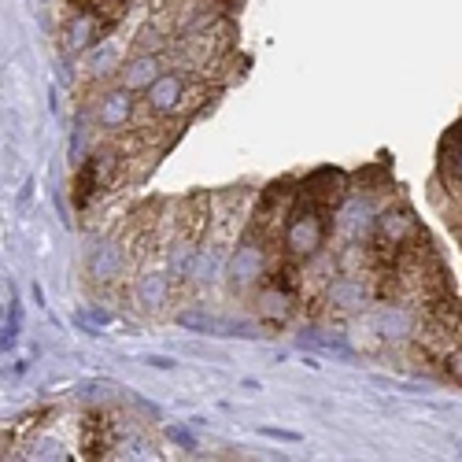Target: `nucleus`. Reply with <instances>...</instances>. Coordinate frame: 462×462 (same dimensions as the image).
I'll return each instance as SVG.
<instances>
[{"instance_id":"f257e3e1","label":"nucleus","mask_w":462,"mask_h":462,"mask_svg":"<svg viewBox=\"0 0 462 462\" xmlns=\"http://www.w3.org/2000/svg\"><path fill=\"white\" fill-rule=\"evenodd\" d=\"M326 237H329V226H326V215L315 200L300 197V204L285 215V234H282V245L292 259H315L322 248H326Z\"/></svg>"},{"instance_id":"f03ea898","label":"nucleus","mask_w":462,"mask_h":462,"mask_svg":"<svg viewBox=\"0 0 462 462\" xmlns=\"http://www.w3.org/2000/svg\"><path fill=\"white\" fill-rule=\"evenodd\" d=\"M271 271V252H266V241L259 237H245L229 248V259H226V278H229V289L234 292H245L252 285H259Z\"/></svg>"},{"instance_id":"7ed1b4c3","label":"nucleus","mask_w":462,"mask_h":462,"mask_svg":"<svg viewBox=\"0 0 462 462\" xmlns=\"http://www.w3.org/2000/svg\"><path fill=\"white\" fill-rule=\"evenodd\" d=\"M374 226H377V208L370 197H359V192H352L348 200H340L337 208V218H333V229L340 241L348 245H363L374 237Z\"/></svg>"},{"instance_id":"20e7f679","label":"nucleus","mask_w":462,"mask_h":462,"mask_svg":"<svg viewBox=\"0 0 462 462\" xmlns=\"http://www.w3.org/2000/svg\"><path fill=\"white\" fill-rule=\"evenodd\" d=\"M185 97H189V79L185 74L181 70H163L160 79L144 89V107L152 115H160V119H167V115L185 107Z\"/></svg>"},{"instance_id":"39448f33","label":"nucleus","mask_w":462,"mask_h":462,"mask_svg":"<svg viewBox=\"0 0 462 462\" xmlns=\"http://www.w3.org/2000/svg\"><path fill=\"white\" fill-rule=\"evenodd\" d=\"M418 237V222L407 208H396V211H381L377 215V226H374V237H370V248L377 252H396L403 248L407 241Z\"/></svg>"},{"instance_id":"423d86ee","label":"nucleus","mask_w":462,"mask_h":462,"mask_svg":"<svg viewBox=\"0 0 462 462\" xmlns=\"http://www.w3.org/2000/svg\"><path fill=\"white\" fill-rule=\"evenodd\" d=\"M326 307L337 315H359L370 307V285L359 274H340L326 285Z\"/></svg>"},{"instance_id":"0eeeda50","label":"nucleus","mask_w":462,"mask_h":462,"mask_svg":"<svg viewBox=\"0 0 462 462\" xmlns=\"http://www.w3.org/2000/svg\"><path fill=\"white\" fill-rule=\"evenodd\" d=\"M134 111H137V100H134V89L126 86H115L107 89L100 100H97V126L107 130V134H119L134 123Z\"/></svg>"},{"instance_id":"6e6552de","label":"nucleus","mask_w":462,"mask_h":462,"mask_svg":"<svg viewBox=\"0 0 462 462\" xmlns=\"http://www.w3.org/2000/svg\"><path fill=\"white\" fill-rule=\"evenodd\" d=\"M370 322H374V333H377L381 340H389V344H403V340H411L414 329H418V315L411 311V307H403V303H384V307H377Z\"/></svg>"},{"instance_id":"1a4fd4ad","label":"nucleus","mask_w":462,"mask_h":462,"mask_svg":"<svg viewBox=\"0 0 462 462\" xmlns=\"http://www.w3.org/2000/svg\"><path fill=\"white\" fill-rule=\"evenodd\" d=\"M163 70H167V60H163L160 52H137V56H130V60L123 63L119 86H126V89H134V93H144Z\"/></svg>"},{"instance_id":"9d476101","label":"nucleus","mask_w":462,"mask_h":462,"mask_svg":"<svg viewBox=\"0 0 462 462\" xmlns=\"http://www.w3.org/2000/svg\"><path fill=\"white\" fill-rule=\"evenodd\" d=\"M100 45V19L93 12H74L63 26V52L67 56H82Z\"/></svg>"},{"instance_id":"9b49d317","label":"nucleus","mask_w":462,"mask_h":462,"mask_svg":"<svg viewBox=\"0 0 462 462\" xmlns=\"http://www.w3.org/2000/svg\"><path fill=\"white\" fill-rule=\"evenodd\" d=\"M123 271H126V252H123V245H115V241L93 245V252H89V274H93L97 282H115Z\"/></svg>"},{"instance_id":"f8f14e48","label":"nucleus","mask_w":462,"mask_h":462,"mask_svg":"<svg viewBox=\"0 0 462 462\" xmlns=\"http://www.w3.org/2000/svg\"><path fill=\"white\" fill-rule=\"evenodd\" d=\"M171 271H144L134 285L137 292V303L144 307V311H160V307L171 300Z\"/></svg>"},{"instance_id":"ddd939ff","label":"nucleus","mask_w":462,"mask_h":462,"mask_svg":"<svg viewBox=\"0 0 462 462\" xmlns=\"http://www.w3.org/2000/svg\"><path fill=\"white\" fill-rule=\"evenodd\" d=\"M255 307H259V315L263 319H271V322H285L292 315V296L285 285H263V292L255 296Z\"/></svg>"},{"instance_id":"4468645a","label":"nucleus","mask_w":462,"mask_h":462,"mask_svg":"<svg viewBox=\"0 0 462 462\" xmlns=\"http://www.w3.org/2000/svg\"><path fill=\"white\" fill-rule=\"evenodd\" d=\"M123 45L119 42H100L93 52H89V63H86V74L89 79H107V74H119L123 70Z\"/></svg>"},{"instance_id":"2eb2a0df","label":"nucleus","mask_w":462,"mask_h":462,"mask_svg":"<svg viewBox=\"0 0 462 462\" xmlns=\"http://www.w3.org/2000/svg\"><path fill=\"white\" fill-rule=\"evenodd\" d=\"M33 455L37 458H67V448L63 444H52V440H37L33 444Z\"/></svg>"},{"instance_id":"dca6fc26","label":"nucleus","mask_w":462,"mask_h":462,"mask_svg":"<svg viewBox=\"0 0 462 462\" xmlns=\"http://www.w3.org/2000/svg\"><path fill=\"white\" fill-rule=\"evenodd\" d=\"M451 167H455V174H462V134H455V152H451Z\"/></svg>"},{"instance_id":"f3484780","label":"nucleus","mask_w":462,"mask_h":462,"mask_svg":"<svg viewBox=\"0 0 462 462\" xmlns=\"http://www.w3.org/2000/svg\"><path fill=\"white\" fill-rule=\"evenodd\" d=\"M448 366H451V374H455V377L462 381V352H455V356L448 359Z\"/></svg>"},{"instance_id":"a211bd4d","label":"nucleus","mask_w":462,"mask_h":462,"mask_svg":"<svg viewBox=\"0 0 462 462\" xmlns=\"http://www.w3.org/2000/svg\"><path fill=\"white\" fill-rule=\"evenodd\" d=\"M79 5H97V0H79Z\"/></svg>"},{"instance_id":"6ab92c4d","label":"nucleus","mask_w":462,"mask_h":462,"mask_svg":"<svg viewBox=\"0 0 462 462\" xmlns=\"http://www.w3.org/2000/svg\"><path fill=\"white\" fill-rule=\"evenodd\" d=\"M42 5H45V0H42Z\"/></svg>"}]
</instances>
